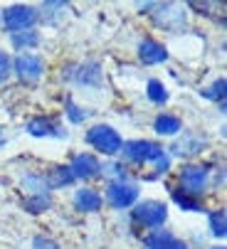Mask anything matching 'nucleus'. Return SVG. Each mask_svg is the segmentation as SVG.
I'll list each match as a JSON object with an SVG mask.
<instances>
[{"label":"nucleus","instance_id":"nucleus-24","mask_svg":"<svg viewBox=\"0 0 227 249\" xmlns=\"http://www.w3.org/2000/svg\"><path fill=\"white\" fill-rule=\"evenodd\" d=\"M225 89H227V82H225V77H220V79L212 82V87H208L203 91V96L205 99H212V101H220L225 106Z\"/></svg>","mask_w":227,"mask_h":249},{"label":"nucleus","instance_id":"nucleus-4","mask_svg":"<svg viewBox=\"0 0 227 249\" xmlns=\"http://www.w3.org/2000/svg\"><path fill=\"white\" fill-rule=\"evenodd\" d=\"M168 220V207L158 200H146L133 207V222L141 227H161Z\"/></svg>","mask_w":227,"mask_h":249},{"label":"nucleus","instance_id":"nucleus-11","mask_svg":"<svg viewBox=\"0 0 227 249\" xmlns=\"http://www.w3.org/2000/svg\"><path fill=\"white\" fill-rule=\"evenodd\" d=\"M208 146V138L205 136H195V133H183L175 143H173V153L180 156V158H190V156H198L203 153V148Z\"/></svg>","mask_w":227,"mask_h":249},{"label":"nucleus","instance_id":"nucleus-12","mask_svg":"<svg viewBox=\"0 0 227 249\" xmlns=\"http://www.w3.org/2000/svg\"><path fill=\"white\" fill-rule=\"evenodd\" d=\"M143 249H188V247L175 234H170L166 230H158L153 234L143 237Z\"/></svg>","mask_w":227,"mask_h":249},{"label":"nucleus","instance_id":"nucleus-8","mask_svg":"<svg viewBox=\"0 0 227 249\" xmlns=\"http://www.w3.org/2000/svg\"><path fill=\"white\" fill-rule=\"evenodd\" d=\"M13 69H15V74L22 82H37L42 77V72H45V62L37 54H20L13 62Z\"/></svg>","mask_w":227,"mask_h":249},{"label":"nucleus","instance_id":"nucleus-19","mask_svg":"<svg viewBox=\"0 0 227 249\" xmlns=\"http://www.w3.org/2000/svg\"><path fill=\"white\" fill-rule=\"evenodd\" d=\"M173 202H175L180 210H185V212H200V210H203L200 197L188 195V193H183L180 188H178V190H173Z\"/></svg>","mask_w":227,"mask_h":249},{"label":"nucleus","instance_id":"nucleus-9","mask_svg":"<svg viewBox=\"0 0 227 249\" xmlns=\"http://www.w3.org/2000/svg\"><path fill=\"white\" fill-rule=\"evenodd\" d=\"M69 170L74 175V180H92V178H96L101 173V163L92 153H77L72 158Z\"/></svg>","mask_w":227,"mask_h":249},{"label":"nucleus","instance_id":"nucleus-3","mask_svg":"<svg viewBox=\"0 0 227 249\" xmlns=\"http://www.w3.org/2000/svg\"><path fill=\"white\" fill-rule=\"evenodd\" d=\"M153 18V22L161 27V30H168V32H178L185 27V10L175 3H153V13H148Z\"/></svg>","mask_w":227,"mask_h":249},{"label":"nucleus","instance_id":"nucleus-14","mask_svg":"<svg viewBox=\"0 0 227 249\" xmlns=\"http://www.w3.org/2000/svg\"><path fill=\"white\" fill-rule=\"evenodd\" d=\"M101 202H104L101 195L92 188H82L74 193V207L79 212H96V210H101Z\"/></svg>","mask_w":227,"mask_h":249},{"label":"nucleus","instance_id":"nucleus-2","mask_svg":"<svg viewBox=\"0 0 227 249\" xmlns=\"http://www.w3.org/2000/svg\"><path fill=\"white\" fill-rule=\"evenodd\" d=\"M121 153H124L126 160H133V163H156L161 156H166L161 143H156V141H143V138L124 143Z\"/></svg>","mask_w":227,"mask_h":249},{"label":"nucleus","instance_id":"nucleus-28","mask_svg":"<svg viewBox=\"0 0 227 249\" xmlns=\"http://www.w3.org/2000/svg\"><path fill=\"white\" fill-rule=\"evenodd\" d=\"M168 168H170V158H168V156H161V158L156 160V170H158V175H166Z\"/></svg>","mask_w":227,"mask_h":249},{"label":"nucleus","instance_id":"nucleus-7","mask_svg":"<svg viewBox=\"0 0 227 249\" xmlns=\"http://www.w3.org/2000/svg\"><path fill=\"white\" fill-rule=\"evenodd\" d=\"M106 200L111 202V207L116 210H126L138 200V188L133 183H109L106 188Z\"/></svg>","mask_w":227,"mask_h":249},{"label":"nucleus","instance_id":"nucleus-27","mask_svg":"<svg viewBox=\"0 0 227 249\" xmlns=\"http://www.w3.org/2000/svg\"><path fill=\"white\" fill-rule=\"evenodd\" d=\"M32 249H59V244L47 239V237H35L32 239Z\"/></svg>","mask_w":227,"mask_h":249},{"label":"nucleus","instance_id":"nucleus-22","mask_svg":"<svg viewBox=\"0 0 227 249\" xmlns=\"http://www.w3.org/2000/svg\"><path fill=\"white\" fill-rule=\"evenodd\" d=\"M210 232L215 237H220V239L227 234V215H225V210L210 212Z\"/></svg>","mask_w":227,"mask_h":249},{"label":"nucleus","instance_id":"nucleus-1","mask_svg":"<svg viewBox=\"0 0 227 249\" xmlns=\"http://www.w3.org/2000/svg\"><path fill=\"white\" fill-rule=\"evenodd\" d=\"M87 143L94 151H99L101 156H116V153H121L124 141H121L119 131H114L111 126L101 124V126H92L87 131Z\"/></svg>","mask_w":227,"mask_h":249},{"label":"nucleus","instance_id":"nucleus-5","mask_svg":"<svg viewBox=\"0 0 227 249\" xmlns=\"http://www.w3.org/2000/svg\"><path fill=\"white\" fill-rule=\"evenodd\" d=\"M208 175H210V170L205 165H185L178 175L180 190L193 197H200V193L208 188Z\"/></svg>","mask_w":227,"mask_h":249},{"label":"nucleus","instance_id":"nucleus-29","mask_svg":"<svg viewBox=\"0 0 227 249\" xmlns=\"http://www.w3.org/2000/svg\"><path fill=\"white\" fill-rule=\"evenodd\" d=\"M212 249H225V247H212Z\"/></svg>","mask_w":227,"mask_h":249},{"label":"nucleus","instance_id":"nucleus-21","mask_svg":"<svg viewBox=\"0 0 227 249\" xmlns=\"http://www.w3.org/2000/svg\"><path fill=\"white\" fill-rule=\"evenodd\" d=\"M22 188H25L30 195H42V193H50L47 180H45L42 175H25V178H22Z\"/></svg>","mask_w":227,"mask_h":249},{"label":"nucleus","instance_id":"nucleus-16","mask_svg":"<svg viewBox=\"0 0 227 249\" xmlns=\"http://www.w3.org/2000/svg\"><path fill=\"white\" fill-rule=\"evenodd\" d=\"M47 188H62V185H72L74 183V175L69 170V165H55L50 173H47Z\"/></svg>","mask_w":227,"mask_h":249},{"label":"nucleus","instance_id":"nucleus-13","mask_svg":"<svg viewBox=\"0 0 227 249\" xmlns=\"http://www.w3.org/2000/svg\"><path fill=\"white\" fill-rule=\"evenodd\" d=\"M138 59L143 62V64H161V62H166L168 59V50L158 42V40H143L141 45H138Z\"/></svg>","mask_w":227,"mask_h":249},{"label":"nucleus","instance_id":"nucleus-10","mask_svg":"<svg viewBox=\"0 0 227 249\" xmlns=\"http://www.w3.org/2000/svg\"><path fill=\"white\" fill-rule=\"evenodd\" d=\"M27 133L35 136V138H50V136L64 138V136H67V131H64L57 121H52V119H47V116H35V119H30V121H27Z\"/></svg>","mask_w":227,"mask_h":249},{"label":"nucleus","instance_id":"nucleus-6","mask_svg":"<svg viewBox=\"0 0 227 249\" xmlns=\"http://www.w3.org/2000/svg\"><path fill=\"white\" fill-rule=\"evenodd\" d=\"M37 20V13L35 8L30 5H10L5 13H3V25L10 30V32H22L27 27H32Z\"/></svg>","mask_w":227,"mask_h":249},{"label":"nucleus","instance_id":"nucleus-26","mask_svg":"<svg viewBox=\"0 0 227 249\" xmlns=\"http://www.w3.org/2000/svg\"><path fill=\"white\" fill-rule=\"evenodd\" d=\"M10 72H13V59L0 50V84L3 82H8V77H10Z\"/></svg>","mask_w":227,"mask_h":249},{"label":"nucleus","instance_id":"nucleus-15","mask_svg":"<svg viewBox=\"0 0 227 249\" xmlns=\"http://www.w3.org/2000/svg\"><path fill=\"white\" fill-rule=\"evenodd\" d=\"M153 131L158 136H175V133L183 131V121L178 116H173V114H161L153 121Z\"/></svg>","mask_w":227,"mask_h":249},{"label":"nucleus","instance_id":"nucleus-23","mask_svg":"<svg viewBox=\"0 0 227 249\" xmlns=\"http://www.w3.org/2000/svg\"><path fill=\"white\" fill-rule=\"evenodd\" d=\"M146 94H148V99L153 101V104H166V101H168V89H166L158 79H151V82H148Z\"/></svg>","mask_w":227,"mask_h":249},{"label":"nucleus","instance_id":"nucleus-25","mask_svg":"<svg viewBox=\"0 0 227 249\" xmlns=\"http://www.w3.org/2000/svg\"><path fill=\"white\" fill-rule=\"evenodd\" d=\"M67 116H69L72 124H82V121L87 119V111L79 109V106L74 104V101H67Z\"/></svg>","mask_w":227,"mask_h":249},{"label":"nucleus","instance_id":"nucleus-17","mask_svg":"<svg viewBox=\"0 0 227 249\" xmlns=\"http://www.w3.org/2000/svg\"><path fill=\"white\" fill-rule=\"evenodd\" d=\"M79 69V74H72L74 82H79V84H99L101 82V67L96 62H89V64H82L77 67Z\"/></svg>","mask_w":227,"mask_h":249},{"label":"nucleus","instance_id":"nucleus-18","mask_svg":"<svg viewBox=\"0 0 227 249\" xmlns=\"http://www.w3.org/2000/svg\"><path fill=\"white\" fill-rule=\"evenodd\" d=\"M50 205H52V195H50V193H42V195H27V197H22V207H25L27 212H32V215H40V212L50 210Z\"/></svg>","mask_w":227,"mask_h":249},{"label":"nucleus","instance_id":"nucleus-20","mask_svg":"<svg viewBox=\"0 0 227 249\" xmlns=\"http://www.w3.org/2000/svg\"><path fill=\"white\" fill-rule=\"evenodd\" d=\"M40 42V35L32 32V30H22V32H13V45L18 50H30V47H37Z\"/></svg>","mask_w":227,"mask_h":249}]
</instances>
